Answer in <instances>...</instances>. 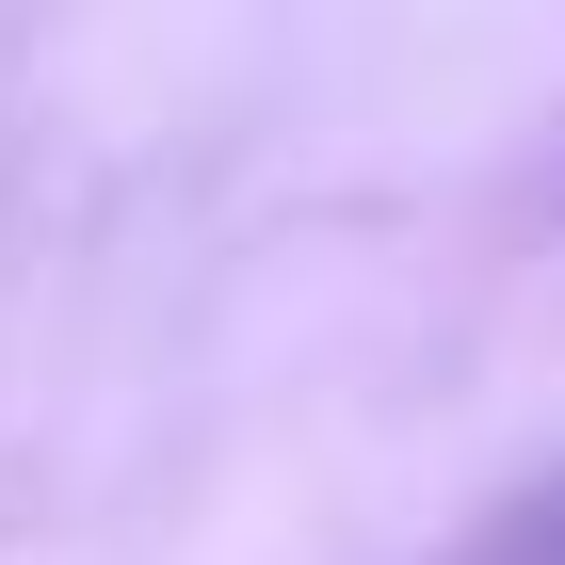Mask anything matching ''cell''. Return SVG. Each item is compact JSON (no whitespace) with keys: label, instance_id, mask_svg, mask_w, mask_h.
<instances>
[{"label":"cell","instance_id":"cell-1","mask_svg":"<svg viewBox=\"0 0 565 565\" xmlns=\"http://www.w3.org/2000/svg\"><path fill=\"white\" fill-rule=\"evenodd\" d=\"M501 565H565V501H533V518H518V550H501Z\"/></svg>","mask_w":565,"mask_h":565}]
</instances>
